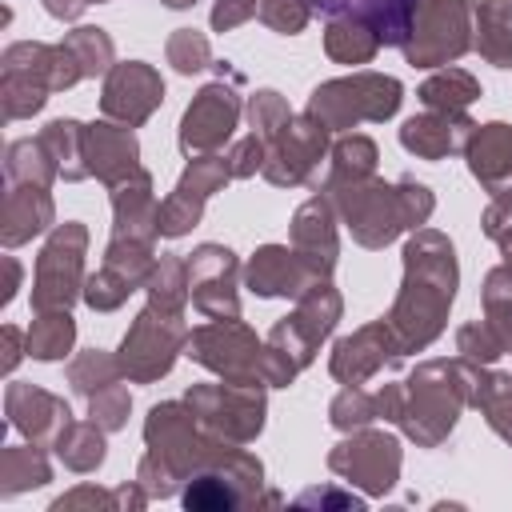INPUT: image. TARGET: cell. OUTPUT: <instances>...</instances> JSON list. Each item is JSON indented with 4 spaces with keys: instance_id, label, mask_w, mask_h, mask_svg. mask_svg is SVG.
I'll return each mask as SVG.
<instances>
[{
    "instance_id": "obj_33",
    "label": "cell",
    "mask_w": 512,
    "mask_h": 512,
    "mask_svg": "<svg viewBox=\"0 0 512 512\" xmlns=\"http://www.w3.org/2000/svg\"><path fill=\"white\" fill-rule=\"evenodd\" d=\"M376 168V144L368 136H352L336 144V172L328 184H344V180H364Z\"/></svg>"
},
{
    "instance_id": "obj_14",
    "label": "cell",
    "mask_w": 512,
    "mask_h": 512,
    "mask_svg": "<svg viewBox=\"0 0 512 512\" xmlns=\"http://www.w3.org/2000/svg\"><path fill=\"white\" fill-rule=\"evenodd\" d=\"M324 144H328V128L316 120V116H304V120H292L276 140H272V156L264 164V176L272 184H300L308 180L312 164L324 156Z\"/></svg>"
},
{
    "instance_id": "obj_24",
    "label": "cell",
    "mask_w": 512,
    "mask_h": 512,
    "mask_svg": "<svg viewBox=\"0 0 512 512\" xmlns=\"http://www.w3.org/2000/svg\"><path fill=\"white\" fill-rule=\"evenodd\" d=\"M332 464L344 468V472L376 468L380 484L388 488V484H392V472H396V464H400V456H396V440H388V436H360V440L340 444V452L332 456Z\"/></svg>"
},
{
    "instance_id": "obj_48",
    "label": "cell",
    "mask_w": 512,
    "mask_h": 512,
    "mask_svg": "<svg viewBox=\"0 0 512 512\" xmlns=\"http://www.w3.org/2000/svg\"><path fill=\"white\" fill-rule=\"evenodd\" d=\"M168 8H188V4H196V0H164Z\"/></svg>"
},
{
    "instance_id": "obj_4",
    "label": "cell",
    "mask_w": 512,
    "mask_h": 512,
    "mask_svg": "<svg viewBox=\"0 0 512 512\" xmlns=\"http://www.w3.org/2000/svg\"><path fill=\"white\" fill-rule=\"evenodd\" d=\"M84 244H88V232L76 220L52 232V240L44 244L36 260V288H32L36 312H56L76 300L80 280H84Z\"/></svg>"
},
{
    "instance_id": "obj_37",
    "label": "cell",
    "mask_w": 512,
    "mask_h": 512,
    "mask_svg": "<svg viewBox=\"0 0 512 512\" xmlns=\"http://www.w3.org/2000/svg\"><path fill=\"white\" fill-rule=\"evenodd\" d=\"M256 16L268 28L296 36L308 24V0H256Z\"/></svg>"
},
{
    "instance_id": "obj_32",
    "label": "cell",
    "mask_w": 512,
    "mask_h": 512,
    "mask_svg": "<svg viewBox=\"0 0 512 512\" xmlns=\"http://www.w3.org/2000/svg\"><path fill=\"white\" fill-rule=\"evenodd\" d=\"M48 92H52V88L40 84V80H32V76L4 72V88H0V96H4V116L16 120V116H32V112H40L44 100H48Z\"/></svg>"
},
{
    "instance_id": "obj_45",
    "label": "cell",
    "mask_w": 512,
    "mask_h": 512,
    "mask_svg": "<svg viewBox=\"0 0 512 512\" xmlns=\"http://www.w3.org/2000/svg\"><path fill=\"white\" fill-rule=\"evenodd\" d=\"M84 4H88V0H44V8H48L56 20H76V16L84 12Z\"/></svg>"
},
{
    "instance_id": "obj_28",
    "label": "cell",
    "mask_w": 512,
    "mask_h": 512,
    "mask_svg": "<svg viewBox=\"0 0 512 512\" xmlns=\"http://www.w3.org/2000/svg\"><path fill=\"white\" fill-rule=\"evenodd\" d=\"M72 336H76V324H72L68 308L40 312L32 320V328H28V356H36V360H60L72 348Z\"/></svg>"
},
{
    "instance_id": "obj_46",
    "label": "cell",
    "mask_w": 512,
    "mask_h": 512,
    "mask_svg": "<svg viewBox=\"0 0 512 512\" xmlns=\"http://www.w3.org/2000/svg\"><path fill=\"white\" fill-rule=\"evenodd\" d=\"M4 352H8L4 356V368H12L20 360V332L16 328H4Z\"/></svg>"
},
{
    "instance_id": "obj_22",
    "label": "cell",
    "mask_w": 512,
    "mask_h": 512,
    "mask_svg": "<svg viewBox=\"0 0 512 512\" xmlns=\"http://www.w3.org/2000/svg\"><path fill=\"white\" fill-rule=\"evenodd\" d=\"M0 236L8 248L32 240L36 232H44L52 224V200L44 192V184H16L4 196V220H0Z\"/></svg>"
},
{
    "instance_id": "obj_23",
    "label": "cell",
    "mask_w": 512,
    "mask_h": 512,
    "mask_svg": "<svg viewBox=\"0 0 512 512\" xmlns=\"http://www.w3.org/2000/svg\"><path fill=\"white\" fill-rule=\"evenodd\" d=\"M476 48L500 68H512V0H484L476 12Z\"/></svg>"
},
{
    "instance_id": "obj_39",
    "label": "cell",
    "mask_w": 512,
    "mask_h": 512,
    "mask_svg": "<svg viewBox=\"0 0 512 512\" xmlns=\"http://www.w3.org/2000/svg\"><path fill=\"white\" fill-rule=\"evenodd\" d=\"M4 480H16L12 484V492H16L24 484H44L48 480V468H44V460L32 448H8L4 452Z\"/></svg>"
},
{
    "instance_id": "obj_44",
    "label": "cell",
    "mask_w": 512,
    "mask_h": 512,
    "mask_svg": "<svg viewBox=\"0 0 512 512\" xmlns=\"http://www.w3.org/2000/svg\"><path fill=\"white\" fill-rule=\"evenodd\" d=\"M248 16H256V0H220L212 8V28L216 32H228V28L244 24Z\"/></svg>"
},
{
    "instance_id": "obj_11",
    "label": "cell",
    "mask_w": 512,
    "mask_h": 512,
    "mask_svg": "<svg viewBox=\"0 0 512 512\" xmlns=\"http://www.w3.org/2000/svg\"><path fill=\"white\" fill-rule=\"evenodd\" d=\"M188 292L196 300L200 312L216 316V320H236V256L228 248L204 244L196 248L188 260Z\"/></svg>"
},
{
    "instance_id": "obj_42",
    "label": "cell",
    "mask_w": 512,
    "mask_h": 512,
    "mask_svg": "<svg viewBox=\"0 0 512 512\" xmlns=\"http://www.w3.org/2000/svg\"><path fill=\"white\" fill-rule=\"evenodd\" d=\"M224 160H228V172H232V176H252V172L264 164V136L240 140Z\"/></svg>"
},
{
    "instance_id": "obj_31",
    "label": "cell",
    "mask_w": 512,
    "mask_h": 512,
    "mask_svg": "<svg viewBox=\"0 0 512 512\" xmlns=\"http://www.w3.org/2000/svg\"><path fill=\"white\" fill-rule=\"evenodd\" d=\"M60 44L76 56V64H80L84 76H96V72H104V68L112 64V40H108L100 28H76V32H68Z\"/></svg>"
},
{
    "instance_id": "obj_17",
    "label": "cell",
    "mask_w": 512,
    "mask_h": 512,
    "mask_svg": "<svg viewBox=\"0 0 512 512\" xmlns=\"http://www.w3.org/2000/svg\"><path fill=\"white\" fill-rule=\"evenodd\" d=\"M468 168L472 176L492 192H512V128L508 124H484L468 140Z\"/></svg>"
},
{
    "instance_id": "obj_6",
    "label": "cell",
    "mask_w": 512,
    "mask_h": 512,
    "mask_svg": "<svg viewBox=\"0 0 512 512\" xmlns=\"http://www.w3.org/2000/svg\"><path fill=\"white\" fill-rule=\"evenodd\" d=\"M456 376V364H444V360H432L424 368H416V376L408 380V396L412 404L400 408L396 420H404V428L424 440V444H436L452 420H456V408H460V384H452Z\"/></svg>"
},
{
    "instance_id": "obj_8",
    "label": "cell",
    "mask_w": 512,
    "mask_h": 512,
    "mask_svg": "<svg viewBox=\"0 0 512 512\" xmlns=\"http://www.w3.org/2000/svg\"><path fill=\"white\" fill-rule=\"evenodd\" d=\"M468 20H472V8L464 0H436L420 24L412 28L408 44H404V56L408 64H420V68H432V64H448L456 60L472 40H468Z\"/></svg>"
},
{
    "instance_id": "obj_20",
    "label": "cell",
    "mask_w": 512,
    "mask_h": 512,
    "mask_svg": "<svg viewBox=\"0 0 512 512\" xmlns=\"http://www.w3.org/2000/svg\"><path fill=\"white\" fill-rule=\"evenodd\" d=\"M468 128H476V124H468L464 112H428V116H412L400 128V144L424 160H440L452 148H460Z\"/></svg>"
},
{
    "instance_id": "obj_35",
    "label": "cell",
    "mask_w": 512,
    "mask_h": 512,
    "mask_svg": "<svg viewBox=\"0 0 512 512\" xmlns=\"http://www.w3.org/2000/svg\"><path fill=\"white\" fill-rule=\"evenodd\" d=\"M116 372H120V360H108V356H100V352H84V356L68 368V380H72L76 392L92 396V392L116 384Z\"/></svg>"
},
{
    "instance_id": "obj_5",
    "label": "cell",
    "mask_w": 512,
    "mask_h": 512,
    "mask_svg": "<svg viewBox=\"0 0 512 512\" xmlns=\"http://www.w3.org/2000/svg\"><path fill=\"white\" fill-rule=\"evenodd\" d=\"M184 340L188 328L180 324V312H160L148 304L120 344V372H128L132 380H156L172 368Z\"/></svg>"
},
{
    "instance_id": "obj_18",
    "label": "cell",
    "mask_w": 512,
    "mask_h": 512,
    "mask_svg": "<svg viewBox=\"0 0 512 512\" xmlns=\"http://www.w3.org/2000/svg\"><path fill=\"white\" fill-rule=\"evenodd\" d=\"M84 160H88V172H96L104 184L116 188L136 172V140L128 128L92 124L84 128Z\"/></svg>"
},
{
    "instance_id": "obj_19",
    "label": "cell",
    "mask_w": 512,
    "mask_h": 512,
    "mask_svg": "<svg viewBox=\"0 0 512 512\" xmlns=\"http://www.w3.org/2000/svg\"><path fill=\"white\" fill-rule=\"evenodd\" d=\"M8 416L20 432H28L32 440L40 436H64L68 432V404L32 388V384H12L8 388Z\"/></svg>"
},
{
    "instance_id": "obj_7",
    "label": "cell",
    "mask_w": 512,
    "mask_h": 512,
    "mask_svg": "<svg viewBox=\"0 0 512 512\" xmlns=\"http://www.w3.org/2000/svg\"><path fill=\"white\" fill-rule=\"evenodd\" d=\"M188 356L200 360L204 368L220 372L224 380H252V376H260L264 348L256 344V336L244 324L216 320V324H204L188 336Z\"/></svg>"
},
{
    "instance_id": "obj_38",
    "label": "cell",
    "mask_w": 512,
    "mask_h": 512,
    "mask_svg": "<svg viewBox=\"0 0 512 512\" xmlns=\"http://www.w3.org/2000/svg\"><path fill=\"white\" fill-rule=\"evenodd\" d=\"M168 60L176 64V72H200L208 64V40L192 28H180L168 40Z\"/></svg>"
},
{
    "instance_id": "obj_16",
    "label": "cell",
    "mask_w": 512,
    "mask_h": 512,
    "mask_svg": "<svg viewBox=\"0 0 512 512\" xmlns=\"http://www.w3.org/2000/svg\"><path fill=\"white\" fill-rule=\"evenodd\" d=\"M400 356H404V352H400V344H396L392 324L380 320V324H368V328H360L356 336H348V340L336 344L332 376L344 380V384H360V380H364L368 372H376L384 360L396 364Z\"/></svg>"
},
{
    "instance_id": "obj_47",
    "label": "cell",
    "mask_w": 512,
    "mask_h": 512,
    "mask_svg": "<svg viewBox=\"0 0 512 512\" xmlns=\"http://www.w3.org/2000/svg\"><path fill=\"white\" fill-rule=\"evenodd\" d=\"M496 240H500V248H504V268L512 272V224H508V228H504Z\"/></svg>"
},
{
    "instance_id": "obj_12",
    "label": "cell",
    "mask_w": 512,
    "mask_h": 512,
    "mask_svg": "<svg viewBox=\"0 0 512 512\" xmlns=\"http://www.w3.org/2000/svg\"><path fill=\"white\" fill-rule=\"evenodd\" d=\"M188 404L200 408L204 420H212L216 428H228L232 436H252L260 432V412L264 400L256 392L252 380H228V384H208V388H192Z\"/></svg>"
},
{
    "instance_id": "obj_1",
    "label": "cell",
    "mask_w": 512,
    "mask_h": 512,
    "mask_svg": "<svg viewBox=\"0 0 512 512\" xmlns=\"http://www.w3.org/2000/svg\"><path fill=\"white\" fill-rule=\"evenodd\" d=\"M456 296V256L440 232H416L404 244V288L388 316L400 352L424 348L440 336L444 312Z\"/></svg>"
},
{
    "instance_id": "obj_21",
    "label": "cell",
    "mask_w": 512,
    "mask_h": 512,
    "mask_svg": "<svg viewBox=\"0 0 512 512\" xmlns=\"http://www.w3.org/2000/svg\"><path fill=\"white\" fill-rule=\"evenodd\" d=\"M292 244H296V252L320 276L332 272V264H336V232H332V208H328V200L316 196V200H308L296 212V220H292Z\"/></svg>"
},
{
    "instance_id": "obj_10",
    "label": "cell",
    "mask_w": 512,
    "mask_h": 512,
    "mask_svg": "<svg viewBox=\"0 0 512 512\" xmlns=\"http://www.w3.org/2000/svg\"><path fill=\"white\" fill-rule=\"evenodd\" d=\"M236 84V80H232ZM232 84H208L192 104H188V112H184V120H180V148L192 156V152H212V148H220L228 136H232V128H236V120H240V100H236V92H232Z\"/></svg>"
},
{
    "instance_id": "obj_15",
    "label": "cell",
    "mask_w": 512,
    "mask_h": 512,
    "mask_svg": "<svg viewBox=\"0 0 512 512\" xmlns=\"http://www.w3.org/2000/svg\"><path fill=\"white\" fill-rule=\"evenodd\" d=\"M316 280H324L296 248H280V244H268L252 256L248 264V288L256 296H304Z\"/></svg>"
},
{
    "instance_id": "obj_30",
    "label": "cell",
    "mask_w": 512,
    "mask_h": 512,
    "mask_svg": "<svg viewBox=\"0 0 512 512\" xmlns=\"http://www.w3.org/2000/svg\"><path fill=\"white\" fill-rule=\"evenodd\" d=\"M132 288H140L128 272H120L116 264H104L96 276H88V284H84V300L96 308V312H112V308H120L124 300H128V292Z\"/></svg>"
},
{
    "instance_id": "obj_25",
    "label": "cell",
    "mask_w": 512,
    "mask_h": 512,
    "mask_svg": "<svg viewBox=\"0 0 512 512\" xmlns=\"http://www.w3.org/2000/svg\"><path fill=\"white\" fill-rule=\"evenodd\" d=\"M324 48L340 64H368L376 56V48H380V36L364 20H356V16H332Z\"/></svg>"
},
{
    "instance_id": "obj_3",
    "label": "cell",
    "mask_w": 512,
    "mask_h": 512,
    "mask_svg": "<svg viewBox=\"0 0 512 512\" xmlns=\"http://www.w3.org/2000/svg\"><path fill=\"white\" fill-rule=\"evenodd\" d=\"M396 108H400V80L376 76V72L320 84L308 100V116H316L328 132L352 128L360 120H388Z\"/></svg>"
},
{
    "instance_id": "obj_9",
    "label": "cell",
    "mask_w": 512,
    "mask_h": 512,
    "mask_svg": "<svg viewBox=\"0 0 512 512\" xmlns=\"http://www.w3.org/2000/svg\"><path fill=\"white\" fill-rule=\"evenodd\" d=\"M336 316H340V296L332 292V284L316 280V284L300 296V308H296L288 320H280V324L272 328V348H280V352L300 368V364L312 360V348L332 332Z\"/></svg>"
},
{
    "instance_id": "obj_2",
    "label": "cell",
    "mask_w": 512,
    "mask_h": 512,
    "mask_svg": "<svg viewBox=\"0 0 512 512\" xmlns=\"http://www.w3.org/2000/svg\"><path fill=\"white\" fill-rule=\"evenodd\" d=\"M328 192H336L340 200V212L352 228V236L364 244V248H384L396 232L404 228H416L428 220L432 212V196L424 184H380V180H344V184H328Z\"/></svg>"
},
{
    "instance_id": "obj_43",
    "label": "cell",
    "mask_w": 512,
    "mask_h": 512,
    "mask_svg": "<svg viewBox=\"0 0 512 512\" xmlns=\"http://www.w3.org/2000/svg\"><path fill=\"white\" fill-rule=\"evenodd\" d=\"M332 420H336L340 428H348V424H364V420H372V400L348 388V392L332 404Z\"/></svg>"
},
{
    "instance_id": "obj_49",
    "label": "cell",
    "mask_w": 512,
    "mask_h": 512,
    "mask_svg": "<svg viewBox=\"0 0 512 512\" xmlns=\"http://www.w3.org/2000/svg\"><path fill=\"white\" fill-rule=\"evenodd\" d=\"M88 4H92V0H88ZM96 4H104V0H96Z\"/></svg>"
},
{
    "instance_id": "obj_13",
    "label": "cell",
    "mask_w": 512,
    "mask_h": 512,
    "mask_svg": "<svg viewBox=\"0 0 512 512\" xmlns=\"http://www.w3.org/2000/svg\"><path fill=\"white\" fill-rule=\"evenodd\" d=\"M160 100H164V80H160L148 64H136V60H132V64H116V68L108 72L104 96H100L104 112L116 116V120L128 124V128L144 124Z\"/></svg>"
},
{
    "instance_id": "obj_41",
    "label": "cell",
    "mask_w": 512,
    "mask_h": 512,
    "mask_svg": "<svg viewBox=\"0 0 512 512\" xmlns=\"http://www.w3.org/2000/svg\"><path fill=\"white\" fill-rule=\"evenodd\" d=\"M88 400H92V420H100L104 428H120L124 424V412H128V392L124 388L108 384V388L92 392Z\"/></svg>"
},
{
    "instance_id": "obj_36",
    "label": "cell",
    "mask_w": 512,
    "mask_h": 512,
    "mask_svg": "<svg viewBox=\"0 0 512 512\" xmlns=\"http://www.w3.org/2000/svg\"><path fill=\"white\" fill-rule=\"evenodd\" d=\"M248 116H252V128H260L264 140H276L288 124H292V112L288 104L280 100V92H256L248 100Z\"/></svg>"
},
{
    "instance_id": "obj_34",
    "label": "cell",
    "mask_w": 512,
    "mask_h": 512,
    "mask_svg": "<svg viewBox=\"0 0 512 512\" xmlns=\"http://www.w3.org/2000/svg\"><path fill=\"white\" fill-rule=\"evenodd\" d=\"M56 452L72 464V468H96L104 460V440L96 432V424H80V428H68L60 440H56Z\"/></svg>"
},
{
    "instance_id": "obj_27",
    "label": "cell",
    "mask_w": 512,
    "mask_h": 512,
    "mask_svg": "<svg viewBox=\"0 0 512 512\" xmlns=\"http://www.w3.org/2000/svg\"><path fill=\"white\" fill-rule=\"evenodd\" d=\"M476 96H480V84H476L468 72H460V68H444V72H436V76L420 88V100H424L432 112H464Z\"/></svg>"
},
{
    "instance_id": "obj_26",
    "label": "cell",
    "mask_w": 512,
    "mask_h": 512,
    "mask_svg": "<svg viewBox=\"0 0 512 512\" xmlns=\"http://www.w3.org/2000/svg\"><path fill=\"white\" fill-rule=\"evenodd\" d=\"M40 144L48 148V156L56 160V168H60L64 180L88 176V164H80L84 160V128L76 120H52L40 132Z\"/></svg>"
},
{
    "instance_id": "obj_29",
    "label": "cell",
    "mask_w": 512,
    "mask_h": 512,
    "mask_svg": "<svg viewBox=\"0 0 512 512\" xmlns=\"http://www.w3.org/2000/svg\"><path fill=\"white\" fill-rule=\"evenodd\" d=\"M4 168H8V180L12 184H44V188L60 172L56 160L48 156V148L40 140H16L8 148V164Z\"/></svg>"
},
{
    "instance_id": "obj_40",
    "label": "cell",
    "mask_w": 512,
    "mask_h": 512,
    "mask_svg": "<svg viewBox=\"0 0 512 512\" xmlns=\"http://www.w3.org/2000/svg\"><path fill=\"white\" fill-rule=\"evenodd\" d=\"M456 344H460V352H464L468 360H484V364L504 352V344H500V336L492 332V324H464L460 336H456Z\"/></svg>"
}]
</instances>
